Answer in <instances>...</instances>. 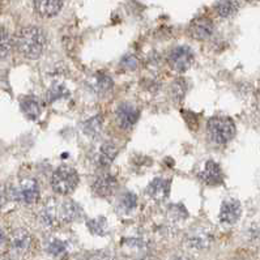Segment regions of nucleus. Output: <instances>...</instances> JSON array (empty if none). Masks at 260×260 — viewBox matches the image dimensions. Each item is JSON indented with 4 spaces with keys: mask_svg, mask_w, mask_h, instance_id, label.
Returning <instances> with one entry per match:
<instances>
[{
    "mask_svg": "<svg viewBox=\"0 0 260 260\" xmlns=\"http://www.w3.org/2000/svg\"><path fill=\"white\" fill-rule=\"evenodd\" d=\"M2 241H3V233L0 230V243H2Z\"/></svg>",
    "mask_w": 260,
    "mask_h": 260,
    "instance_id": "obj_25",
    "label": "nucleus"
},
{
    "mask_svg": "<svg viewBox=\"0 0 260 260\" xmlns=\"http://www.w3.org/2000/svg\"><path fill=\"white\" fill-rule=\"evenodd\" d=\"M238 0H218L216 6H214L216 13L220 17H223V19H226V17H230V16L234 15L238 11Z\"/></svg>",
    "mask_w": 260,
    "mask_h": 260,
    "instance_id": "obj_14",
    "label": "nucleus"
},
{
    "mask_svg": "<svg viewBox=\"0 0 260 260\" xmlns=\"http://www.w3.org/2000/svg\"><path fill=\"white\" fill-rule=\"evenodd\" d=\"M170 93H172V97L174 98V101H181L184 94H186V83L183 81V79H178L173 84Z\"/></svg>",
    "mask_w": 260,
    "mask_h": 260,
    "instance_id": "obj_19",
    "label": "nucleus"
},
{
    "mask_svg": "<svg viewBox=\"0 0 260 260\" xmlns=\"http://www.w3.org/2000/svg\"><path fill=\"white\" fill-rule=\"evenodd\" d=\"M208 138L214 144L225 145L236 136V124L228 116H214L208 120L207 124Z\"/></svg>",
    "mask_w": 260,
    "mask_h": 260,
    "instance_id": "obj_2",
    "label": "nucleus"
},
{
    "mask_svg": "<svg viewBox=\"0 0 260 260\" xmlns=\"http://www.w3.org/2000/svg\"><path fill=\"white\" fill-rule=\"evenodd\" d=\"M95 84H97L98 90H100V92H104V93L109 92V90L113 88V80L107 76V75H104V74L98 75Z\"/></svg>",
    "mask_w": 260,
    "mask_h": 260,
    "instance_id": "obj_22",
    "label": "nucleus"
},
{
    "mask_svg": "<svg viewBox=\"0 0 260 260\" xmlns=\"http://www.w3.org/2000/svg\"><path fill=\"white\" fill-rule=\"evenodd\" d=\"M116 122L119 124L120 128L129 129L136 124L139 119V110L132 104H124L119 105V107L116 109Z\"/></svg>",
    "mask_w": 260,
    "mask_h": 260,
    "instance_id": "obj_6",
    "label": "nucleus"
},
{
    "mask_svg": "<svg viewBox=\"0 0 260 260\" xmlns=\"http://www.w3.org/2000/svg\"><path fill=\"white\" fill-rule=\"evenodd\" d=\"M13 198L25 204H34L40 198V186L36 179H24L13 188Z\"/></svg>",
    "mask_w": 260,
    "mask_h": 260,
    "instance_id": "obj_5",
    "label": "nucleus"
},
{
    "mask_svg": "<svg viewBox=\"0 0 260 260\" xmlns=\"http://www.w3.org/2000/svg\"><path fill=\"white\" fill-rule=\"evenodd\" d=\"M200 177H202L203 182L208 186H217V184L222 183V170H221L220 165L212 159L207 161Z\"/></svg>",
    "mask_w": 260,
    "mask_h": 260,
    "instance_id": "obj_11",
    "label": "nucleus"
},
{
    "mask_svg": "<svg viewBox=\"0 0 260 260\" xmlns=\"http://www.w3.org/2000/svg\"><path fill=\"white\" fill-rule=\"evenodd\" d=\"M79 184V174L71 166H60L51 178V187L59 195H68L74 192Z\"/></svg>",
    "mask_w": 260,
    "mask_h": 260,
    "instance_id": "obj_3",
    "label": "nucleus"
},
{
    "mask_svg": "<svg viewBox=\"0 0 260 260\" xmlns=\"http://www.w3.org/2000/svg\"><path fill=\"white\" fill-rule=\"evenodd\" d=\"M193 60H195V55L188 46L174 47L168 55L169 66L178 74H183L190 70L191 66L193 64Z\"/></svg>",
    "mask_w": 260,
    "mask_h": 260,
    "instance_id": "obj_4",
    "label": "nucleus"
},
{
    "mask_svg": "<svg viewBox=\"0 0 260 260\" xmlns=\"http://www.w3.org/2000/svg\"><path fill=\"white\" fill-rule=\"evenodd\" d=\"M4 200H6V192H4V190L0 187V205L3 204Z\"/></svg>",
    "mask_w": 260,
    "mask_h": 260,
    "instance_id": "obj_24",
    "label": "nucleus"
},
{
    "mask_svg": "<svg viewBox=\"0 0 260 260\" xmlns=\"http://www.w3.org/2000/svg\"><path fill=\"white\" fill-rule=\"evenodd\" d=\"M29 242H30V238L24 230H19V232L16 233L15 236H13V245H15L16 248H26L29 245Z\"/></svg>",
    "mask_w": 260,
    "mask_h": 260,
    "instance_id": "obj_21",
    "label": "nucleus"
},
{
    "mask_svg": "<svg viewBox=\"0 0 260 260\" xmlns=\"http://www.w3.org/2000/svg\"><path fill=\"white\" fill-rule=\"evenodd\" d=\"M242 214L241 203L237 200H226L223 202L220 209V221L228 225L236 223Z\"/></svg>",
    "mask_w": 260,
    "mask_h": 260,
    "instance_id": "obj_9",
    "label": "nucleus"
},
{
    "mask_svg": "<svg viewBox=\"0 0 260 260\" xmlns=\"http://www.w3.org/2000/svg\"><path fill=\"white\" fill-rule=\"evenodd\" d=\"M118 186V181L111 173H102L98 175L93 182V192L97 193L101 198H106V196L113 195L114 191L116 190Z\"/></svg>",
    "mask_w": 260,
    "mask_h": 260,
    "instance_id": "obj_7",
    "label": "nucleus"
},
{
    "mask_svg": "<svg viewBox=\"0 0 260 260\" xmlns=\"http://www.w3.org/2000/svg\"><path fill=\"white\" fill-rule=\"evenodd\" d=\"M12 45L13 42L10 31L0 26V59H4L10 55Z\"/></svg>",
    "mask_w": 260,
    "mask_h": 260,
    "instance_id": "obj_18",
    "label": "nucleus"
},
{
    "mask_svg": "<svg viewBox=\"0 0 260 260\" xmlns=\"http://www.w3.org/2000/svg\"><path fill=\"white\" fill-rule=\"evenodd\" d=\"M188 30H190L192 38L198 41H205L213 36L214 25L212 20L207 19V17H198L191 22Z\"/></svg>",
    "mask_w": 260,
    "mask_h": 260,
    "instance_id": "obj_8",
    "label": "nucleus"
},
{
    "mask_svg": "<svg viewBox=\"0 0 260 260\" xmlns=\"http://www.w3.org/2000/svg\"><path fill=\"white\" fill-rule=\"evenodd\" d=\"M68 95V90L63 85H54L49 90V94H47V100L49 102H55L60 98H66Z\"/></svg>",
    "mask_w": 260,
    "mask_h": 260,
    "instance_id": "obj_20",
    "label": "nucleus"
},
{
    "mask_svg": "<svg viewBox=\"0 0 260 260\" xmlns=\"http://www.w3.org/2000/svg\"><path fill=\"white\" fill-rule=\"evenodd\" d=\"M170 192V183L164 178H156L147 187V193L154 200H164Z\"/></svg>",
    "mask_w": 260,
    "mask_h": 260,
    "instance_id": "obj_12",
    "label": "nucleus"
},
{
    "mask_svg": "<svg viewBox=\"0 0 260 260\" xmlns=\"http://www.w3.org/2000/svg\"><path fill=\"white\" fill-rule=\"evenodd\" d=\"M247 2H254V0H247Z\"/></svg>",
    "mask_w": 260,
    "mask_h": 260,
    "instance_id": "obj_26",
    "label": "nucleus"
},
{
    "mask_svg": "<svg viewBox=\"0 0 260 260\" xmlns=\"http://www.w3.org/2000/svg\"><path fill=\"white\" fill-rule=\"evenodd\" d=\"M81 213H83V211L79 207V204H76L72 200H67V202L61 203L60 214L63 220L74 221L76 218H79L81 216Z\"/></svg>",
    "mask_w": 260,
    "mask_h": 260,
    "instance_id": "obj_16",
    "label": "nucleus"
},
{
    "mask_svg": "<svg viewBox=\"0 0 260 260\" xmlns=\"http://www.w3.org/2000/svg\"><path fill=\"white\" fill-rule=\"evenodd\" d=\"M64 0H34V8L42 17H54L63 8Z\"/></svg>",
    "mask_w": 260,
    "mask_h": 260,
    "instance_id": "obj_10",
    "label": "nucleus"
},
{
    "mask_svg": "<svg viewBox=\"0 0 260 260\" xmlns=\"http://www.w3.org/2000/svg\"><path fill=\"white\" fill-rule=\"evenodd\" d=\"M16 49L28 59H38L46 47V34L38 26H26L15 38Z\"/></svg>",
    "mask_w": 260,
    "mask_h": 260,
    "instance_id": "obj_1",
    "label": "nucleus"
},
{
    "mask_svg": "<svg viewBox=\"0 0 260 260\" xmlns=\"http://www.w3.org/2000/svg\"><path fill=\"white\" fill-rule=\"evenodd\" d=\"M118 156V147L114 144L113 141H105L101 145L97 154V162L98 165L102 168L111 165L114 162V159Z\"/></svg>",
    "mask_w": 260,
    "mask_h": 260,
    "instance_id": "obj_13",
    "label": "nucleus"
},
{
    "mask_svg": "<svg viewBox=\"0 0 260 260\" xmlns=\"http://www.w3.org/2000/svg\"><path fill=\"white\" fill-rule=\"evenodd\" d=\"M177 260H186V259H177Z\"/></svg>",
    "mask_w": 260,
    "mask_h": 260,
    "instance_id": "obj_27",
    "label": "nucleus"
},
{
    "mask_svg": "<svg viewBox=\"0 0 260 260\" xmlns=\"http://www.w3.org/2000/svg\"><path fill=\"white\" fill-rule=\"evenodd\" d=\"M50 250H51L52 254H59V252H61V251L64 250V248H63V245H61L60 242L56 241L52 243L51 247H50Z\"/></svg>",
    "mask_w": 260,
    "mask_h": 260,
    "instance_id": "obj_23",
    "label": "nucleus"
},
{
    "mask_svg": "<svg viewBox=\"0 0 260 260\" xmlns=\"http://www.w3.org/2000/svg\"><path fill=\"white\" fill-rule=\"evenodd\" d=\"M259 95H260V89H259Z\"/></svg>",
    "mask_w": 260,
    "mask_h": 260,
    "instance_id": "obj_28",
    "label": "nucleus"
},
{
    "mask_svg": "<svg viewBox=\"0 0 260 260\" xmlns=\"http://www.w3.org/2000/svg\"><path fill=\"white\" fill-rule=\"evenodd\" d=\"M21 110L28 119H37L41 114L40 102L34 97H26L21 101Z\"/></svg>",
    "mask_w": 260,
    "mask_h": 260,
    "instance_id": "obj_15",
    "label": "nucleus"
},
{
    "mask_svg": "<svg viewBox=\"0 0 260 260\" xmlns=\"http://www.w3.org/2000/svg\"><path fill=\"white\" fill-rule=\"evenodd\" d=\"M136 205H138V198H136L135 193L125 192L119 198L118 211L122 212V213H129L132 209L136 208Z\"/></svg>",
    "mask_w": 260,
    "mask_h": 260,
    "instance_id": "obj_17",
    "label": "nucleus"
}]
</instances>
